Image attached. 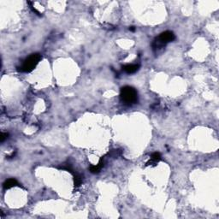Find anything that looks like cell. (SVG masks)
Wrapping results in <instances>:
<instances>
[{"label":"cell","mask_w":219,"mask_h":219,"mask_svg":"<svg viewBox=\"0 0 219 219\" xmlns=\"http://www.w3.org/2000/svg\"><path fill=\"white\" fill-rule=\"evenodd\" d=\"M121 99L127 104H135L138 99L137 91L132 86H123L121 89Z\"/></svg>","instance_id":"6da1fadb"},{"label":"cell","mask_w":219,"mask_h":219,"mask_svg":"<svg viewBox=\"0 0 219 219\" xmlns=\"http://www.w3.org/2000/svg\"><path fill=\"white\" fill-rule=\"evenodd\" d=\"M41 59V56L39 53L32 54L30 57H28L22 64L21 67V71L22 72H31L32 70L37 66L40 60Z\"/></svg>","instance_id":"7a4b0ae2"},{"label":"cell","mask_w":219,"mask_h":219,"mask_svg":"<svg viewBox=\"0 0 219 219\" xmlns=\"http://www.w3.org/2000/svg\"><path fill=\"white\" fill-rule=\"evenodd\" d=\"M175 34L171 31H165L162 33L154 42L155 44V48H161L164 46L169 42L173 41L175 40Z\"/></svg>","instance_id":"3957f363"},{"label":"cell","mask_w":219,"mask_h":219,"mask_svg":"<svg viewBox=\"0 0 219 219\" xmlns=\"http://www.w3.org/2000/svg\"><path fill=\"white\" fill-rule=\"evenodd\" d=\"M139 67L138 64H128L123 67V70L128 74H134L139 69Z\"/></svg>","instance_id":"277c9868"},{"label":"cell","mask_w":219,"mask_h":219,"mask_svg":"<svg viewBox=\"0 0 219 219\" xmlns=\"http://www.w3.org/2000/svg\"><path fill=\"white\" fill-rule=\"evenodd\" d=\"M17 185H18V182L16 181V180L11 178V179H9V180H7V181H4V189H10V188L16 187Z\"/></svg>","instance_id":"5b68a950"},{"label":"cell","mask_w":219,"mask_h":219,"mask_svg":"<svg viewBox=\"0 0 219 219\" xmlns=\"http://www.w3.org/2000/svg\"><path fill=\"white\" fill-rule=\"evenodd\" d=\"M103 165H104V162H103V160L101 159V160L99 161V163L97 165H93V166H91V168H90V171H91L92 173H94V174L98 173V172L100 171V169H102Z\"/></svg>","instance_id":"8992f818"},{"label":"cell","mask_w":219,"mask_h":219,"mask_svg":"<svg viewBox=\"0 0 219 219\" xmlns=\"http://www.w3.org/2000/svg\"><path fill=\"white\" fill-rule=\"evenodd\" d=\"M152 160L150 161V162H148L147 164H146V165H149L150 164H152L153 162L154 163H156V162H158L160 159H161V154L159 153V152H154L152 155Z\"/></svg>","instance_id":"52a82bcc"},{"label":"cell","mask_w":219,"mask_h":219,"mask_svg":"<svg viewBox=\"0 0 219 219\" xmlns=\"http://www.w3.org/2000/svg\"><path fill=\"white\" fill-rule=\"evenodd\" d=\"M74 186L76 187H79L82 183V178L80 177L79 176H75L74 178Z\"/></svg>","instance_id":"ba28073f"},{"label":"cell","mask_w":219,"mask_h":219,"mask_svg":"<svg viewBox=\"0 0 219 219\" xmlns=\"http://www.w3.org/2000/svg\"><path fill=\"white\" fill-rule=\"evenodd\" d=\"M7 136H8V134L2 133V135H1V142H4V140L7 138Z\"/></svg>","instance_id":"9c48e42d"},{"label":"cell","mask_w":219,"mask_h":219,"mask_svg":"<svg viewBox=\"0 0 219 219\" xmlns=\"http://www.w3.org/2000/svg\"><path fill=\"white\" fill-rule=\"evenodd\" d=\"M129 29H130V30H131V31H135V28H134V27H131V28H129Z\"/></svg>","instance_id":"30bf717a"}]
</instances>
